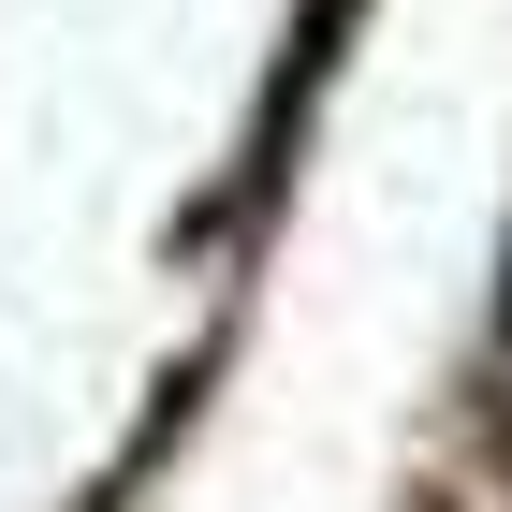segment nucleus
<instances>
[{
	"label": "nucleus",
	"mask_w": 512,
	"mask_h": 512,
	"mask_svg": "<svg viewBox=\"0 0 512 512\" xmlns=\"http://www.w3.org/2000/svg\"><path fill=\"white\" fill-rule=\"evenodd\" d=\"M483 337H498V381H512V235H498V293H483Z\"/></svg>",
	"instance_id": "nucleus-2"
},
{
	"label": "nucleus",
	"mask_w": 512,
	"mask_h": 512,
	"mask_svg": "<svg viewBox=\"0 0 512 512\" xmlns=\"http://www.w3.org/2000/svg\"><path fill=\"white\" fill-rule=\"evenodd\" d=\"M366 30V0H293V30H278V74H264V118H249V176L235 191L264 205L293 161H308V118H322V88H337V59H352Z\"/></svg>",
	"instance_id": "nucleus-1"
}]
</instances>
